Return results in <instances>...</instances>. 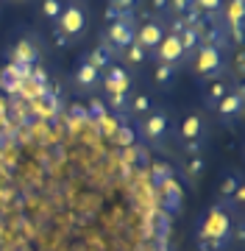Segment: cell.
Listing matches in <instances>:
<instances>
[{"label":"cell","mask_w":245,"mask_h":251,"mask_svg":"<svg viewBox=\"0 0 245 251\" xmlns=\"http://www.w3.org/2000/svg\"><path fill=\"white\" fill-rule=\"evenodd\" d=\"M148 59L162 62V64H170V67H176V70H184V67H187V53H184L181 39H178L176 34H164V39L159 42V48H156Z\"/></svg>","instance_id":"6"},{"label":"cell","mask_w":245,"mask_h":251,"mask_svg":"<svg viewBox=\"0 0 245 251\" xmlns=\"http://www.w3.org/2000/svg\"><path fill=\"white\" fill-rule=\"evenodd\" d=\"M223 9H226V23L228 28H234V42H243V0H228L223 3Z\"/></svg>","instance_id":"13"},{"label":"cell","mask_w":245,"mask_h":251,"mask_svg":"<svg viewBox=\"0 0 245 251\" xmlns=\"http://www.w3.org/2000/svg\"><path fill=\"white\" fill-rule=\"evenodd\" d=\"M87 6L78 3V0H70V3H64L62 14L56 20V34H59V42L62 45H70L75 39H81L84 31H87Z\"/></svg>","instance_id":"3"},{"label":"cell","mask_w":245,"mask_h":251,"mask_svg":"<svg viewBox=\"0 0 245 251\" xmlns=\"http://www.w3.org/2000/svg\"><path fill=\"white\" fill-rule=\"evenodd\" d=\"M170 128H173V115L164 106H154L142 117L139 134H142V140L148 145H162L167 140V134H170Z\"/></svg>","instance_id":"5"},{"label":"cell","mask_w":245,"mask_h":251,"mask_svg":"<svg viewBox=\"0 0 245 251\" xmlns=\"http://www.w3.org/2000/svg\"><path fill=\"white\" fill-rule=\"evenodd\" d=\"M195 6V0H167V11H164V20L167 17H184L187 11Z\"/></svg>","instance_id":"23"},{"label":"cell","mask_w":245,"mask_h":251,"mask_svg":"<svg viewBox=\"0 0 245 251\" xmlns=\"http://www.w3.org/2000/svg\"><path fill=\"white\" fill-rule=\"evenodd\" d=\"M178 39H181V48H184V53H187V62H190V56L198 50V45H200V31L198 28H184L181 34H178Z\"/></svg>","instance_id":"19"},{"label":"cell","mask_w":245,"mask_h":251,"mask_svg":"<svg viewBox=\"0 0 245 251\" xmlns=\"http://www.w3.org/2000/svg\"><path fill=\"white\" fill-rule=\"evenodd\" d=\"M187 67H190L200 81L220 78V75L226 73V50L218 48V45H198V50L190 56Z\"/></svg>","instance_id":"2"},{"label":"cell","mask_w":245,"mask_h":251,"mask_svg":"<svg viewBox=\"0 0 245 251\" xmlns=\"http://www.w3.org/2000/svg\"><path fill=\"white\" fill-rule=\"evenodd\" d=\"M164 11H167V0H151V17L164 20Z\"/></svg>","instance_id":"26"},{"label":"cell","mask_w":245,"mask_h":251,"mask_svg":"<svg viewBox=\"0 0 245 251\" xmlns=\"http://www.w3.org/2000/svg\"><path fill=\"white\" fill-rule=\"evenodd\" d=\"M223 3H226V0H195V9H198L200 14H206V17H220Z\"/></svg>","instance_id":"24"},{"label":"cell","mask_w":245,"mask_h":251,"mask_svg":"<svg viewBox=\"0 0 245 251\" xmlns=\"http://www.w3.org/2000/svg\"><path fill=\"white\" fill-rule=\"evenodd\" d=\"M240 176H226L223 179V184H220V204L226 206V209H231V198H234V193L240 190Z\"/></svg>","instance_id":"20"},{"label":"cell","mask_w":245,"mask_h":251,"mask_svg":"<svg viewBox=\"0 0 245 251\" xmlns=\"http://www.w3.org/2000/svg\"><path fill=\"white\" fill-rule=\"evenodd\" d=\"M203 171H206V156L203 153H192V159L184 165V176L190 181H198L203 176Z\"/></svg>","instance_id":"21"},{"label":"cell","mask_w":245,"mask_h":251,"mask_svg":"<svg viewBox=\"0 0 245 251\" xmlns=\"http://www.w3.org/2000/svg\"><path fill=\"white\" fill-rule=\"evenodd\" d=\"M109 106L111 109H126L128 106V92H123V95H109Z\"/></svg>","instance_id":"27"},{"label":"cell","mask_w":245,"mask_h":251,"mask_svg":"<svg viewBox=\"0 0 245 251\" xmlns=\"http://www.w3.org/2000/svg\"><path fill=\"white\" fill-rule=\"evenodd\" d=\"M231 243V215L223 204L206 209L198 229V251H226Z\"/></svg>","instance_id":"1"},{"label":"cell","mask_w":245,"mask_h":251,"mask_svg":"<svg viewBox=\"0 0 245 251\" xmlns=\"http://www.w3.org/2000/svg\"><path fill=\"white\" fill-rule=\"evenodd\" d=\"M145 62H148V50H142L136 42H131V45L120 53V64H126L128 70H131V67H142Z\"/></svg>","instance_id":"16"},{"label":"cell","mask_w":245,"mask_h":251,"mask_svg":"<svg viewBox=\"0 0 245 251\" xmlns=\"http://www.w3.org/2000/svg\"><path fill=\"white\" fill-rule=\"evenodd\" d=\"M84 59H87V62H89L92 67H95V70H100V73L106 70V67H109L111 62H117V59H114V53H111V50H109L106 45H103V42H100V45L95 48V50H92L89 56H84Z\"/></svg>","instance_id":"17"},{"label":"cell","mask_w":245,"mask_h":251,"mask_svg":"<svg viewBox=\"0 0 245 251\" xmlns=\"http://www.w3.org/2000/svg\"><path fill=\"white\" fill-rule=\"evenodd\" d=\"M136 3H139V0H109V6H114V9H120L123 14H134Z\"/></svg>","instance_id":"25"},{"label":"cell","mask_w":245,"mask_h":251,"mask_svg":"<svg viewBox=\"0 0 245 251\" xmlns=\"http://www.w3.org/2000/svg\"><path fill=\"white\" fill-rule=\"evenodd\" d=\"M64 9V0H39V17L47 23H56Z\"/></svg>","instance_id":"22"},{"label":"cell","mask_w":245,"mask_h":251,"mask_svg":"<svg viewBox=\"0 0 245 251\" xmlns=\"http://www.w3.org/2000/svg\"><path fill=\"white\" fill-rule=\"evenodd\" d=\"M131 84H134V73L120 62H111L106 70L100 73V87L109 95H123V92L131 90Z\"/></svg>","instance_id":"7"},{"label":"cell","mask_w":245,"mask_h":251,"mask_svg":"<svg viewBox=\"0 0 245 251\" xmlns=\"http://www.w3.org/2000/svg\"><path fill=\"white\" fill-rule=\"evenodd\" d=\"M73 87L78 92H92L100 87V70H95L87 59H81V62L75 64L73 70Z\"/></svg>","instance_id":"11"},{"label":"cell","mask_w":245,"mask_h":251,"mask_svg":"<svg viewBox=\"0 0 245 251\" xmlns=\"http://www.w3.org/2000/svg\"><path fill=\"white\" fill-rule=\"evenodd\" d=\"M203 137H206V117L200 115V112H192V115H187L178 123V140L184 145L203 143Z\"/></svg>","instance_id":"9"},{"label":"cell","mask_w":245,"mask_h":251,"mask_svg":"<svg viewBox=\"0 0 245 251\" xmlns=\"http://www.w3.org/2000/svg\"><path fill=\"white\" fill-rule=\"evenodd\" d=\"M120 17H126L120 9H114V6H109V9H106V25H109V23H114V20H120Z\"/></svg>","instance_id":"28"},{"label":"cell","mask_w":245,"mask_h":251,"mask_svg":"<svg viewBox=\"0 0 245 251\" xmlns=\"http://www.w3.org/2000/svg\"><path fill=\"white\" fill-rule=\"evenodd\" d=\"M134 36H136V17L134 14H126V17L114 20V23H109V25L103 28V39L100 42L109 48L114 56H120L134 42Z\"/></svg>","instance_id":"4"},{"label":"cell","mask_w":245,"mask_h":251,"mask_svg":"<svg viewBox=\"0 0 245 251\" xmlns=\"http://www.w3.org/2000/svg\"><path fill=\"white\" fill-rule=\"evenodd\" d=\"M243 87H231V92H228L226 98L220 100L218 106L212 109V112H215V115H218V120L220 123H231V120H237V117L243 115Z\"/></svg>","instance_id":"10"},{"label":"cell","mask_w":245,"mask_h":251,"mask_svg":"<svg viewBox=\"0 0 245 251\" xmlns=\"http://www.w3.org/2000/svg\"><path fill=\"white\" fill-rule=\"evenodd\" d=\"M228 92H231V78H226V75L212 78V81L206 84V90H203V103H206L209 109H215L220 100L228 95Z\"/></svg>","instance_id":"12"},{"label":"cell","mask_w":245,"mask_h":251,"mask_svg":"<svg viewBox=\"0 0 245 251\" xmlns=\"http://www.w3.org/2000/svg\"><path fill=\"white\" fill-rule=\"evenodd\" d=\"M176 75H178V70H176V67H170V64H162V62H154L151 78H154V84L159 87V90H170L173 84H176Z\"/></svg>","instance_id":"14"},{"label":"cell","mask_w":245,"mask_h":251,"mask_svg":"<svg viewBox=\"0 0 245 251\" xmlns=\"http://www.w3.org/2000/svg\"><path fill=\"white\" fill-rule=\"evenodd\" d=\"M11 56H14V62H20L22 64V67H31V64L37 62V45H34V42H31V39H22V42H20L17 48H14V50H11Z\"/></svg>","instance_id":"15"},{"label":"cell","mask_w":245,"mask_h":251,"mask_svg":"<svg viewBox=\"0 0 245 251\" xmlns=\"http://www.w3.org/2000/svg\"><path fill=\"white\" fill-rule=\"evenodd\" d=\"M164 39V20L159 17H148L142 25H136V36H134V42L142 50H148V56L154 53L156 48H159V42Z\"/></svg>","instance_id":"8"},{"label":"cell","mask_w":245,"mask_h":251,"mask_svg":"<svg viewBox=\"0 0 245 251\" xmlns=\"http://www.w3.org/2000/svg\"><path fill=\"white\" fill-rule=\"evenodd\" d=\"M151 109H154V98H151L148 92H139V95H134V98H128V112H131V115L145 117Z\"/></svg>","instance_id":"18"}]
</instances>
